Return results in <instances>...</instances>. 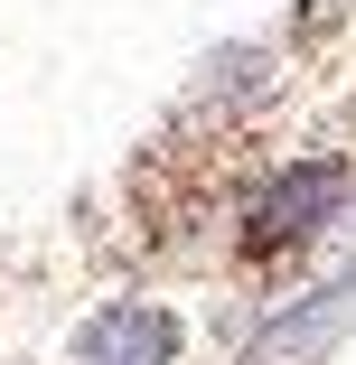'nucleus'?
Listing matches in <instances>:
<instances>
[{
	"instance_id": "nucleus-1",
	"label": "nucleus",
	"mask_w": 356,
	"mask_h": 365,
	"mask_svg": "<svg viewBox=\"0 0 356 365\" xmlns=\"http://www.w3.org/2000/svg\"><path fill=\"white\" fill-rule=\"evenodd\" d=\"M356 197V169H337V160H291V169H272L263 187H253V206H244V253H300L328 215Z\"/></svg>"
},
{
	"instance_id": "nucleus-2",
	"label": "nucleus",
	"mask_w": 356,
	"mask_h": 365,
	"mask_svg": "<svg viewBox=\"0 0 356 365\" xmlns=\"http://www.w3.org/2000/svg\"><path fill=\"white\" fill-rule=\"evenodd\" d=\"M76 365H178V319L160 300H113L76 337Z\"/></svg>"
}]
</instances>
